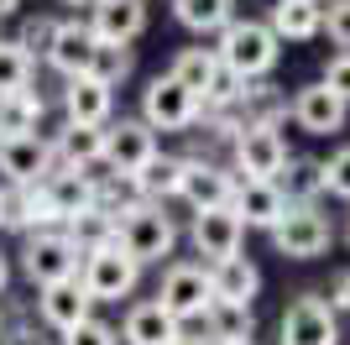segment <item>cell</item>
<instances>
[{"label": "cell", "mask_w": 350, "mask_h": 345, "mask_svg": "<svg viewBox=\"0 0 350 345\" xmlns=\"http://www.w3.org/2000/svg\"><path fill=\"white\" fill-rule=\"evenodd\" d=\"M324 188L340 194V199H350V146H340L335 157L324 162Z\"/></svg>", "instance_id": "obj_32"}, {"label": "cell", "mask_w": 350, "mask_h": 345, "mask_svg": "<svg viewBox=\"0 0 350 345\" xmlns=\"http://www.w3.org/2000/svg\"><path fill=\"white\" fill-rule=\"evenodd\" d=\"M53 31H58V21H47V16H37V21H27V31H21V53H47V47H53Z\"/></svg>", "instance_id": "obj_33"}, {"label": "cell", "mask_w": 350, "mask_h": 345, "mask_svg": "<svg viewBox=\"0 0 350 345\" xmlns=\"http://www.w3.org/2000/svg\"><path fill=\"white\" fill-rule=\"evenodd\" d=\"M16 5H21V0H0V16H11V11H16Z\"/></svg>", "instance_id": "obj_38"}, {"label": "cell", "mask_w": 350, "mask_h": 345, "mask_svg": "<svg viewBox=\"0 0 350 345\" xmlns=\"http://www.w3.org/2000/svg\"><path fill=\"white\" fill-rule=\"evenodd\" d=\"M241 230L246 225L230 215V204L225 209H199L193 215V246L209 261H230V257H241Z\"/></svg>", "instance_id": "obj_14"}, {"label": "cell", "mask_w": 350, "mask_h": 345, "mask_svg": "<svg viewBox=\"0 0 350 345\" xmlns=\"http://www.w3.org/2000/svg\"><path fill=\"white\" fill-rule=\"evenodd\" d=\"M282 345H340L335 309H329L319 293H304V298L282 314Z\"/></svg>", "instance_id": "obj_9"}, {"label": "cell", "mask_w": 350, "mask_h": 345, "mask_svg": "<svg viewBox=\"0 0 350 345\" xmlns=\"http://www.w3.org/2000/svg\"><path fill=\"white\" fill-rule=\"evenodd\" d=\"M37 120H42V94L37 89L0 94V142L5 136H37Z\"/></svg>", "instance_id": "obj_24"}, {"label": "cell", "mask_w": 350, "mask_h": 345, "mask_svg": "<svg viewBox=\"0 0 350 345\" xmlns=\"http://www.w3.org/2000/svg\"><path fill=\"white\" fill-rule=\"evenodd\" d=\"M27 84H31V58L16 42H0V94H16Z\"/></svg>", "instance_id": "obj_29"}, {"label": "cell", "mask_w": 350, "mask_h": 345, "mask_svg": "<svg viewBox=\"0 0 350 345\" xmlns=\"http://www.w3.org/2000/svg\"><path fill=\"white\" fill-rule=\"evenodd\" d=\"M152 157H157V131L146 126V120H120V126L105 131V162L120 178H136Z\"/></svg>", "instance_id": "obj_10"}, {"label": "cell", "mask_w": 350, "mask_h": 345, "mask_svg": "<svg viewBox=\"0 0 350 345\" xmlns=\"http://www.w3.org/2000/svg\"><path fill=\"white\" fill-rule=\"evenodd\" d=\"M146 27V5L142 0H94V42H110V47H126L136 31Z\"/></svg>", "instance_id": "obj_16"}, {"label": "cell", "mask_w": 350, "mask_h": 345, "mask_svg": "<svg viewBox=\"0 0 350 345\" xmlns=\"http://www.w3.org/2000/svg\"><path fill=\"white\" fill-rule=\"evenodd\" d=\"M308 5H319V0H308Z\"/></svg>", "instance_id": "obj_42"}, {"label": "cell", "mask_w": 350, "mask_h": 345, "mask_svg": "<svg viewBox=\"0 0 350 345\" xmlns=\"http://www.w3.org/2000/svg\"><path fill=\"white\" fill-rule=\"evenodd\" d=\"M183 330L162 303H136L126 314V345H178Z\"/></svg>", "instance_id": "obj_22"}, {"label": "cell", "mask_w": 350, "mask_h": 345, "mask_svg": "<svg viewBox=\"0 0 350 345\" xmlns=\"http://www.w3.org/2000/svg\"><path fill=\"white\" fill-rule=\"evenodd\" d=\"M319 21H324V11L319 5H308V0H278L272 5V37H288V42H308V37H319Z\"/></svg>", "instance_id": "obj_23"}, {"label": "cell", "mask_w": 350, "mask_h": 345, "mask_svg": "<svg viewBox=\"0 0 350 345\" xmlns=\"http://www.w3.org/2000/svg\"><path fill=\"white\" fill-rule=\"evenodd\" d=\"M319 27H329V37H335L340 47H350V0H329V11H324Z\"/></svg>", "instance_id": "obj_35"}, {"label": "cell", "mask_w": 350, "mask_h": 345, "mask_svg": "<svg viewBox=\"0 0 350 345\" xmlns=\"http://www.w3.org/2000/svg\"><path fill=\"white\" fill-rule=\"evenodd\" d=\"M272 241H278V251L293 257V261L324 257V246H329V220L314 215L308 204H298V209H288V215L272 225Z\"/></svg>", "instance_id": "obj_8"}, {"label": "cell", "mask_w": 350, "mask_h": 345, "mask_svg": "<svg viewBox=\"0 0 350 345\" xmlns=\"http://www.w3.org/2000/svg\"><path fill=\"white\" fill-rule=\"evenodd\" d=\"M215 73H219V58L209 53V47H183V53H178V63H173V79L189 89V94H199V100L209 94Z\"/></svg>", "instance_id": "obj_26"}, {"label": "cell", "mask_w": 350, "mask_h": 345, "mask_svg": "<svg viewBox=\"0 0 350 345\" xmlns=\"http://www.w3.org/2000/svg\"><path fill=\"white\" fill-rule=\"evenodd\" d=\"M157 303L178 319V324H183V319H204L209 309H215V288H209V272H204V267H193V261H178V267H167Z\"/></svg>", "instance_id": "obj_6"}, {"label": "cell", "mask_w": 350, "mask_h": 345, "mask_svg": "<svg viewBox=\"0 0 350 345\" xmlns=\"http://www.w3.org/2000/svg\"><path fill=\"white\" fill-rule=\"evenodd\" d=\"M209 288H215V303H219V309H251L256 288H262V272H256L246 257H230V261H215Z\"/></svg>", "instance_id": "obj_19"}, {"label": "cell", "mask_w": 350, "mask_h": 345, "mask_svg": "<svg viewBox=\"0 0 350 345\" xmlns=\"http://www.w3.org/2000/svg\"><path fill=\"white\" fill-rule=\"evenodd\" d=\"M126 73H131V53H126V47L100 42L94 63H89V79H100V84H110V89H116V79H126Z\"/></svg>", "instance_id": "obj_31"}, {"label": "cell", "mask_w": 350, "mask_h": 345, "mask_svg": "<svg viewBox=\"0 0 350 345\" xmlns=\"http://www.w3.org/2000/svg\"><path fill=\"white\" fill-rule=\"evenodd\" d=\"M131 183L142 188V194H152V199H167V194L183 188V157H152Z\"/></svg>", "instance_id": "obj_28"}, {"label": "cell", "mask_w": 350, "mask_h": 345, "mask_svg": "<svg viewBox=\"0 0 350 345\" xmlns=\"http://www.w3.org/2000/svg\"><path fill=\"white\" fill-rule=\"evenodd\" d=\"M37 309H42V319H47L58 335H68V330H79V324L89 319V293H84V283H79V277H68V283L42 288Z\"/></svg>", "instance_id": "obj_20"}, {"label": "cell", "mask_w": 350, "mask_h": 345, "mask_svg": "<svg viewBox=\"0 0 350 345\" xmlns=\"http://www.w3.org/2000/svg\"><path fill=\"white\" fill-rule=\"evenodd\" d=\"M63 345H116V330H110V324H100V319H84L79 330L63 335Z\"/></svg>", "instance_id": "obj_34"}, {"label": "cell", "mask_w": 350, "mask_h": 345, "mask_svg": "<svg viewBox=\"0 0 350 345\" xmlns=\"http://www.w3.org/2000/svg\"><path fill=\"white\" fill-rule=\"evenodd\" d=\"M37 188H42L53 220H79V215H89V209H100V194H94V183H89V172H79V168L47 172Z\"/></svg>", "instance_id": "obj_12"}, {"label": "cell", "mask_w": 350, "mask_h": 345, "mask_svg": "<svg viewBox=\"0 0 350 345\" xmlns=\"http://www.w3.org/2000/svg\"><path fill=\"white\" fill-rule=\"evenodd\" d=\"M53 157H63L68 168L84 172L89 162H105V126H68L53 146Z\"/></svg>", "instance_id": "obj_25"}, {"label": "cell", "mask_w": 350, "mask_h": 345, "mask_svg": "<svg viewBox=\"0 0 350 345\" xmlns=\"http://www.w3.org/2000/svg\"><path fill=\"white\" fill-rule=\"evenodd\" d=\"M329 309H350V272H340V283H335V293H329Z\"/></svg>", "instance_id": "obj_37"}, {"label": "cell", "mask_w": 350, "mask_h": 345, "mask_svg": "<svg viewBox=\"0 0 350 345\" xmlns=\"http://www.w3.org/2000/svg\"><path fill=\"white\" fill-rule=\"evenodd\" d=\"M241 345H251V340H241Z\"/></svg>", "instance_id": "obj_44"}, {"label": "cell", "mask_w": 350, "mask_h": 345, "mask_svg": "<svg viewBox=\"0 0 350 345\" xmlns=\"http://www.w3.org/2000/svg\"><path fill=\"white\" fill-rule=\"evenodd\" d=\"M319 84H324V89H335L340 100L350 105V53H340L335 63H329V68H324V79H319Z\"/></svg>", "instance_id": "obj_36"}, {"label": "cell", "mask_w": 350, "mask_h": 345, "mask_svg": "<svg viewBox=\"0 0 350 345\" xmlns=\"http://www.w3.org/2000/svg\"><path fill=\"white\" fill-rule=\"evenodd\" d=\"M94 53H100V42H94L89 21H58L53 47H47V63H53L63 79H84L89 63H94Z\"/></svg>", "instance_id": "obj_13"}, {"label": "cell", "mask_w": 350, "mask_h": 345, "mask_svg": "<svg viewBox=\"0 0 350 345\" xmlns=\"http://www.w3.org/2000/svg\"><path fill=\"white\" fill-rule=\"evenodd\" d=\"M235 168L246 172V183H278V172L288 168V146H282L272 120H246L235 136Z\"/></svg>", "instance_id": "obj_4"}, {"label": "cell", "mask_w": 350, "mask_h": 345, "mask_svg": "<svg viewBox=\"0 0 350 345\" xmlns=\"http://www.w3.org/2000/svg\"><path fill=\"white\" fill-rule=\"evenodd\" d=\"M68 5H89V0H68Z\"/></svg>", "instance_id": "obj_41"}, {"label": "cell", "mask_w": 350, "mask_h": 345, "mask_svg": "<svg viewBox=\"0 0 350 345\" xmlns=\"http://www.w3.org/2000/svg\"><path fill=\"white\" fill-rule=\"evenodd\" d=\"M178 194H183V199L193 204V215H199V209H225L235 183H230V172L215 168V162H183V188H178Z\"/></svg>", "instance_id": "obj_17"}, {"label": "cell", "mask_w": 350, "mask_h": 345, "mask_svg": "<svg viewBox=\"0 0 350 345\" xmlns=\"http://www.w3.org/2000/svg\"><path fill=\"white\" fill-rule=\"evenodd\" d=\"M0 172L16 188H37L53 172V142H42V136H5L0 142Z\"/></svg>", "instance_id": "obj_11"}, {"label": "cell", "mask_w": 350, "mask_h": 345, "mask_svg": "<svg viewBox=\"0 0 350 345\" xmlns=\"http://www.w3.org/2000/svg\"><path fill=\"white\" fill-rule=\"evenodd\" d=\"M142 110H146V126L152 131H183V126L199 120V94H189V89L167 73V79H152V84H146Z\"/></svg>", "instance_id": "obj_7"}, {"label": "cell", "mask_w": 350, "mask_h": 345, "mask_svg": "<svg viewBox=\"0 0 350 345\" xmlns=\"http://www.w3.org/2000/svg\"><path fill=\"white\" fill-rule=\"evenodd\" d=\"M282 199L288 194H298V199H308V194H319L324 188V162H314V157H298V162H288V172H282Z\"/></svg>", "instance_id": "obj_30"}, {"label": "cell", "mask_w": 350, "mask_h": 345, "mask_svg": "<svg viewBox=\"0 0 350 345\" xmlns=\"http://www.w3.org/2000/svg\"><path fill=\"white\" fill-rule=\"evenodd\" d=\"M63 110H68V126H105L110 120V84L100 79H68L63 89Z\"/></svg>", "instance_id": "obj_21"}, {"label": "cell", "mask_w": 350, "mask_h": 345, "mask_svg": "<svg viewBox=\"0 0 350 345\" xmlns=\"http://www.w3.org/2000/svg\"><path fill=\"white\" fill-rule=\"evenodd\" d=\"M173 241H178V230L157 204H136V209H126V215L116 220V246L136 267H142V261H162L173 251Z\"/></svg>", "instance_id": "obj_2"}, {"label": "cell", "mask_w": 350, "mask_h": 345, "mask_svg": "<svg viewBox=\"0 0 350 345\" xmlns=\"http://www.w3.org/2000/svg\"><path fill=\"white\" fill-rule=\"evenodd\" d=\"M79 246L63 235V230H31L27 246H21V267H27V277L37 288H53V283H68V277H79Z\"/></svg>", "instance_id": "obj_3"}, {"label": "cell", "mask_w": 350, "mask_h": 345, "mask_svg": "<svg viewBox=\"0 0 350 345\" xmlns=\"http://www.w3.org/2000/svg\"><path fill=\"white\" fill-rule=\"evenodd\" d=\"M230 5L235 0H173L178 21L189 31H225L230 27Z\"/></svg>", "instance_id": "obj_27"}, {"label": "cell", "mask_w": 350, "mask_h": 345, "mask_svg": "<svg viewBox=\"0 0 350 345\" xmlns=\"http://www.w3.org/2000/svg\"><path fill=\"white\" fill-rule=\"evenodd\" d=\"M215 58L235 84H246V79H262V73L278 63V37H272L267 21H230V27L219 31Z\"/></svg>", "instance_id": "obj_1"}, {"label": "cell", "mask_w": 350, "mask_h": 345, "mask_svg": "<svg viewBox=\"0 0 350 345\" xmlns=\"http://www.w3.org/2000/svg\"><path fill=\"white\" fill-rule=\"evenodd\" d=\"M136 272H142V267H136V261L116 246V235H110V241H100V246L84 251V277H79V283H84L89 303H100V298H126L136 288Z\"/></svg>", "instance_id": "obj_5"}, {"label": "cell", "mask_w": 350, "mask_h": 345, "mask_svg": "<svg viewBox=\"0 0 350 345\" xmlns=\"http://www.w3.org/2000/svg\"><path fill=\"white\" fill-rule=\"evenodd\" d=\"M5 277H11V267H5V257H0V288H5Z\"/></svg>", "instance_id": "obj_39"}, {"label": "cell", "mask_w": 350, "mask_h": 345, "mask_svg": "<svg viewBox=\"0 0 350 345\" xmlns=\"http://www.w3.org/2000/svg\"><path fill=\"white\" fill-rule=\"evenodd\" d=\"M0 225H5V188H0Z\"/></svg>", "instance_id": "obj_40"}, {"label": "cell", "mask_w": 350, "mask_h": 345, "mask_svg": "<svg viewBox=\"0 0 350 345\" xmlns=\"http://www.w3.org/2000/svg\"><path fill=\"white\" fill-rule=\"evenodd\" d=\"M230 215L241 220V225H262L272 230L282 215H288V199H282L278 183H241L230 194Z\"/></svg>", "instance_id": "obj_18"}, {"label": "cell", "mask_w": 350, "mask_h": 345, "mask_svg": "<svg viewBox=\"0 0 350 345\" xmlns=\"http://www.w3.org/2000/svg\"><path fill=\"white\" fill-rule=\"evenodd\" d=\"M293 120L308 131V136H329V131L345 126V100L324 84H308L293 94Z\"/></svg>", "instance_id": "obj_15"}, {"label": "cell", "mask_w": 350, "mask_h": 345, "mask_svg": "<svg viewBox=\"0 0 350 345\" xmlns=\"http://www.w3.org/2000/svg\"><path fill=\"white\" fill-rule=\"evenodd\" d=\"M178 345H189V340H178Z\"/></svg>", "instance_id": "obj_43"}]
</instances>
